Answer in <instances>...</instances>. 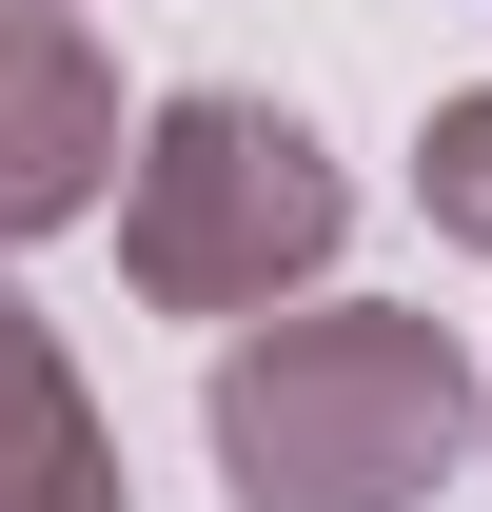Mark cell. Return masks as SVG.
<instances>
[{"label":"cell","instance_id":"cell-2","mask_svg":"<svg viewBox=\"0 0 492 512\" xmlns=\"http://www.w3.org/2000/svg\"><path fill=\"white\" fill-rule=\"evenodd\" d=\"M355 178L315 158V119L276 99H158L138 119V197H119V276L158 316H276L315 256H335Z\"/></svg>","mask_w":492,"mask_h":512},{"label":"cell","instance_id":"cell-4","mask_svg":"<svg viewBox=\"0 0 492 512\" xmlns=\"http://www.w3.org/2000/svg\"><path fill=\"white\" fill-rule=\"evenodd\" d=\"M0 512H119V434L20 296H0Z\"/></svg>","mask_w":492,"mask_h":512},{"label":"cell","instance_id":"cell-1","mask_svg":"<svg viewBox=\"0 0 492 512\" xmlns=\"http://www.w3.org/2000/svg\"><path fill=\"white\" fill-rule=\"evenodd\" d=\"M473 434V355L394 296H335V316H276L217 355V473L237 512H414Z\"/></svg>","mask_w":492,"mask_h":512},{"label":"cell","instance_id":"cell-5","mask_svg":"<svg viewBox=\"0 0 492 512\" xmlns=\"http://www.w3.org/2000/svg\"><path fill=\"white\" fill-rule=\"evenodd\" d=\"M414 197H433V237H473V256H492V79H473V99H433Z\"/></svg>","mask_w":492,"mask_h":512},{"label":"cell","instance_id":"cell-3","mask_svg":"<svg viewBox=\"0 0 492 512\" xmlns=\"http://www.w3.org/2000/svg\"><path fill=\"white\" fill-rule=\"evenodd\" d=\"M99 178H119V79H99V40H79L60 0H0V256L60 237Z\"/></svg>","mask_w":492,"mask_h":512}]
</instances>
